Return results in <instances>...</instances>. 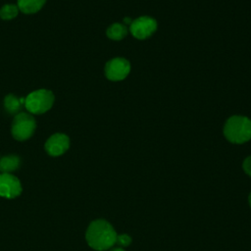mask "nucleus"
Masks as SVG:
<instances>
[{"mask_svg": "<svg viewBox=\"0 0 251 251\" xmlns=\"http://www.w3.org/2000/svg\"><path fill=\"white\" fill-rule=\"evenodd\" d=\"M117 232L105 220L93 221L86 230V241L88 245L98 251L110 249L116 244Z\"/></svg>", "mask_w": 251, "mask_h": 251, "instance_id": "obj_1", "label": "nucleus"}, {"mask_svg": "<svg viewBox=\"0 0 251 251\" xmlns=\"http://www.w3.org/2000/svg\"><path fill=\"white\" fill-rule=\"evenodd\" d=\"M224 134L231 143H244L251 138V121L244 116H232L225 125Z\"/></svg>", "mask_w": 251, "mask_h": 251, "instance_id": "obj_2", "label": "nucleus"}, {"mask_svg": "<svg viewBox=\"0 0 251 251\" xmlns=\"http://www.w3.org/2000/svg\"><path fill=\"white\" fill-rule=\"evenodd\" d=\"M54 100L55 97L52 91L43 88L37 89L25 98V107L29 114L39 115L50 110Z\"/></svg>", "mask_w": 251, "mask_h": 251, "instance_id": "obj_3", "label": "nucleus"}, {"mask_svg": "<svg viewBox=\"0 0 251 251\" xmlns=\"http://www.w3.org/2000/svg\"><path fill=\"white\" fill-rule=\"evenodd\" d=\"M36 128V123L34 118L29 113L17 114L12 123V135L19 141H24L31 137Z\"/></svg>", "mask_w": 251, "mask_h": 251, "instance_id": "obj_4", "label": "nucleus"}, {"mask_svg": "<svg viewBox=\"0 0 251 251\" xmlns=\"http://www.w3.org/2000/svg\"><path fill=\"white\" fill-rule=\"evenodd\" d=\"M157 29V22L148 16H142L130 24V33L137 39H145L151 36Z\"/></svg>", "mask_w": 251, "mask_h": 251, "instance_id": "obj_5", "label": "nucleus"}, {"mask_svg": "<svg viewBox=\"0 0 251 251\" xmlns=\"http://www.w3.org/2000/svg\"><path fill=\"white\" fill-rule=\"evenodd\" d=\"M130 72V64L124 58H114L107 62L105 75L108 79L113 81L123 80Z\"/></svg>", "mask_w": 251, "mask_h": 251, "instance_id": "obj_6", "label": "nucleus"}, {"mask_svg": "<svg viewBox=\"0 0 251 251\" xmlns=\"http://www.w3.org/2000/svg\"><path fill=\"white\" fill-rule=\"evenodd\" d=\"M22 192V185L18 177L11 174L0 175V196L12 199Z\"/></svg>", "mask_w": 251, "mask_h": 251, "instance_id": "obj_7", "label": "nucleus"}, {"mask_svg": "<svg viewBox=\"0 0 251 251\" xmlns=\"http://www.w3.org/2000/svg\"><path fill=\"white\" fill-rule=\"evenodd\" d=\"M70 146V139L64 133H55L45 142V150L51 156H60L64 154Z\"/></svg>", "mask_w": 251, "mask_h": 251, "instance_id": "obj_8", "label": "nucleus"}, {"mask_svg": "<svg viewBox=\"0 0 251 251\" xmlns=\"http://www.w3.org/2000/svg\"><path fill=\"white\" fill-rule=\"evenodd\" d=\"M46 0H18L17 6L24 14H34L45 4Z\"/></svg>", "mask_w": 251, "mask_h": 251, "instance_id": "obj_9", "label": "nucleus"}, {"mask_svg": "<svg viewBox=\"0 0 251 251\" xmlns=\"http://www.w3.org/2000/svg\"><path fill=\"white\" fill-rule=\"evenodd\" d=\"M20 166V159L18 156L9 155L0 159V171L3 174H10L17 170Z\"/></svg>", "mask_w": 251, "mask_h": 251, "instance_id": "obj_10", "label": "nucleus"}, {"mask_svg": "<svg viewBox=\"0 0 251 251\" xmlns=\"http://www.w3.org/2000/svg\"><path fill=\"white\" fill-rule=\"evenodd\" d=\"M107 36L110 38V39H113V40H121L123 39L126 33H127V28L122 25V24H119V23H116V24H113L111 25L108 28H107Z\"/></svg>", "mask_w": 251, "mask_h": 251, "instance_id": "obj_11", "label": "nucleus"}, {"mask_svg": "<svg viewBox=\"0 0 251 251\" xmlns=\"http://www.w3.org/2000/svg\"><path fill=\"white\" fill-rule=\"evenodd\" d=\"M4 106L9 113L13 114L20 110L22 106V102H21V99L17 98L15 95L9 94L4 99Z\"/></svg>", "mask_w": 251, "mask_h": 251, "instance_id": "obj_12", "label": "nucleus"}, {"mask_svg": "<svg viewBox=\"0 0 251 251\" xmlns=\"http://www.w3.org/2000/svg\"><path fill=\"white\" fill-rule=\"evenodd\" d=\"M19 8L15 4H5L0 9V18L3 20H12L19 14Z\"/></svg>", "mask_w": 251, "mask_h": 251, "instance_id": "obj_13", "label": "nucleus"}, {"mask_svg": "<svg viewBox=\"0 0 251 251\" xmlns=\"http://www.w3.org/2000/svg\"><path fill=\"white\" fill-rule=\"evenodd\" d=\"M131 242V238L129 235L127 234H118L117 235V241L116 243L119 244L122 247H126L128 246Z\"/></svg>", "mask_w": 251, "mask_h": 251, "instance_id": "obj_14", "label": "nucleus"}, {"mask_svg": "<svg viewBox=\"0 0 251 251\" xmlns=\"http://www.w3.org/2000/svg\"><path fill=\"white\" fill-rule=\"evenodd\" d=\"M242 167H243L244 172H245L248 176H251V156L247 157V158L244 160Z\"/></svg>", "mask_w": 251, "mask_h": 251, "instance_id": "obj_15", "label": "nucleus"}, {"mask_svg": "<svg viewBox=\"0 0 251 251\" xmlns=\"http://www.w3.org/2000/svg\"><path fill=\"white\" fill-rule=\"evenodd\" d=\"M131 19L130 18H128V17H126V18H125V20H124V23L125 24H126V25H130L131 24Z\"/></svg>", "mask_w": 251, "mask_h": 251, "instance_id": "obj_16", "label": "nucleus"}, {"mask_svg": "<svg viewBox=\"0 0 251 251\" xmlns=\"http://www.w3.org/2000/svg\"><path fill=\"white\" fill-rule=\"evenodd\" d=\"M111 251H125L123 248H121V247H117V248H114V249H112Z\"/></svg>", "mask_w": 251, "mask_h": 251, "instance_id": "obj_17", "label": "nucleus"}, {"mask_svg": "<svg viewBox=\"0 0 251 251\" xmlns=\"http://www.w3.org/2000/svg\"><path fill=\"white\" fill-rule=\"evenodd\" d=\"M248 201H249V205H250V207H251V192H250V194H249V197H248Z\"/></svg>", "mask_w": 251, "mask_h": 251, "instance_id": "obj_18", "label": "nucleus"}]
</instances>
